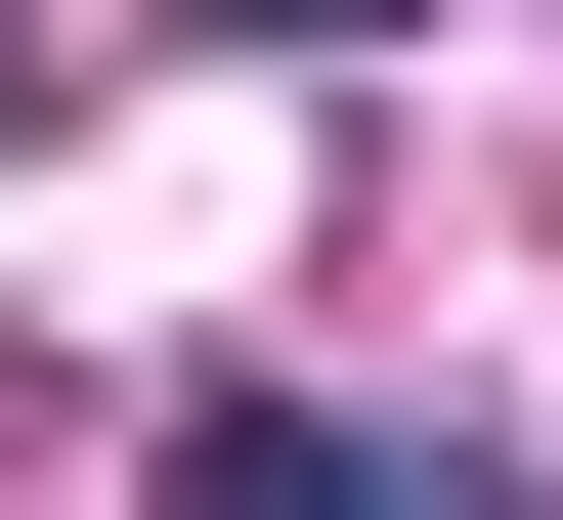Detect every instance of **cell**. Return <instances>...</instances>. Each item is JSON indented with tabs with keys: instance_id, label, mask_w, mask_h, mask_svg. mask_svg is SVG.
<instances>
[{
	"instance_id": "cell-1",
	"label": "cell",
	"mask_w": 563,
	"mask_h": 520,
	"mask_svg": "<svg viewBox=\"0 0 563 520\" xmlns=\"http://www.w3.org/2000/svg\"><path fill=\"white\" fill-rule=\"evenodd\" d=\"M174 520H390V434L347 390H174Z\"/></svg>"
},
{
	"instance_id": "cell-2",
	"label": "cell",
	"mask_w": 563,
	"mask_h": 520,
	"mask_svg": "<svg viewBox=\"0 0 563 520\" xmlns=\"http://www.w3.org/2000/svg\"><path fill=\"white\" fill-rule=\"evenodd\" d=\"M390 520H563V477H477V434H390Z\"/></svg>"
},
{
	"instance_id": "cell-3",
	"label": "cell",
	"mask_w": 563,
	"mask_h": 520,
	"mask_svg": "<svg viewBox=\"0 0 563 520\" xmlns=\"http://www.w3.org/2000/svg\"><path fill=\"white\" fill-rule=\"evenodd\" d=\"M261 44H390V0H261Z\"/></svg>"
}]
</instances>
